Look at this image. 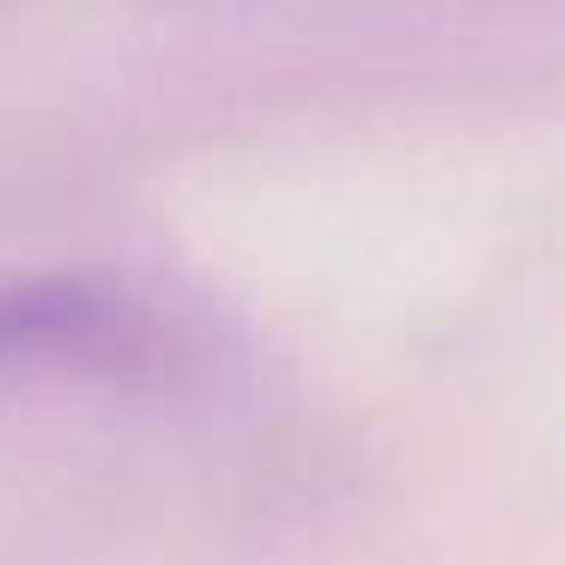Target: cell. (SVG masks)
I'll list each match as a JSON object with an SVG mask.
<instances>
[{
	"mask_svg": "<svg viewBox=\"0 0 565 565\" xmlns=\"http://www.w3.org/2000/svg\"><path fill=\"white\" fill-rule=\"evenodd\" d=\"M110 334H116V305L98 286H79V280L13 286V292H0V383L13 371L86 359Z\"/></svg>",
	"mask_w": 565,
	"mask_h": 565,
	"instance_id": "1",
	"label": "cell"
}]
</instances>
